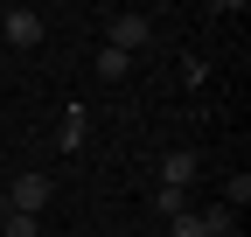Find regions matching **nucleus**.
I'll list each match as a JSON object with an SVG mask.
<instances>
[{"mask_svg": "<svg viewBox=\"0 0 251 237\" xmlns=\"http://www.w3.org/2000/svg\"><path fill=\"white\" fill-rule=\"evenodd\" d=\"M7 237H42V216H21V210H7Z\"/></svg>", "mask_w": 251, "mask_h": 237, "instance_id": "8", "label": "nucleus"}, {"mask_svg": "<svg viewBox=\"0 0 251 237\" xmlns=\"http://www.w3.org/2000/svg\"><path fill=\"white\" fill-rule=\"evenodd\" d=\"M153 210H161V216H181L188 210V189H153Z\"/></svg>", "mask_w": 251, "mask_h": 237, "instance_id": "6", "label": "nucleus"}, {"mask_svg": "<svg viewBox=\"0 0 251 237\" xmlns=\"http://www.w3.org/2000/svg\"><path fill=\"white\" fill-rule=\"evenodd\" d=\"M168 223H175V237H202V216H196V210H181V216H168Z\"/></svg>", "mask_w": 251, "mask_h": 237, "instance_id": "9", "label": "nucleus"}, {"mask_svg": "<svg viewBox=\"0 0 251 237\" xmlns=\"http://www.w3.org/2000/svg\"><path fill=\"white\" fill-rule=\"evenodd\" d=\"M188 182H196V154H188V146L161 154V189H188Z\"/></svg>", "mask_w": 251, "mask_h": 237, "instance_id": "4", "label": "nucleus"}, {"mask_svg": "<svg viewBox=\"0 0 251 237\" xmlns=\"http://www.w3.org/2000/svg\"><path fill=\"white\" fill-rule=\"evenodd\" d=\"M42 28H49V21H42L35 7H7V14H0V35H7L14 49H35V42H42Z\"/></svg>", "mask_w": 251, "mask_h": 237, "instance_id": "3", "label": "nucleus"}, {"mask_svg": "<svg viewBox=\"0 0 251 237\" xmlns=\"http://www.w3.org/2000/svg\"><path fill=\"white\" fill-rule=\"evenodd\" d=\"M56 140H63V154H77V146L91 140V118H84V105H70V112H63V133H56Z\"/></svg>", "mask_w": 251, "mask_h": 237, "instance_id": "5", "label": "nucleus"}, {"mask_svg": "<svg viewBox=\"0 0 251 237\" xmlns=\"http://www.w3.org/2000/svg\"><path fill=\"white\" fill-rule=\"evenodd\" d=\"M147 42H153V21H147V14H112V21H105V49L133 56V49H147Z\"/></svg>", "mask_w": 251, "mask_h": 237, "instance_id": "1", "label": "nucleus"}, {"mask_svg": "<svg viewBox=\"0 0 251 237\" xmlns=\"http://www.w3.org/2000/svg\"><path fill=\"white\" fill-rule=\"evenodd\" d=\"M126 63H133V56H119V49H98V77H112V84H119V77H126Z\"/></svg>", "mask_w": 251, "mask_h": 237, "instance_id": "7", "label": "nucleus"}, {"mask_svg": "<svg viewBox=\"0 0 251 237\" xmlns=\"http://www.w3.org/2000/svg\"><path fill=\"white\" fill-rule=\"evenodd\" d=\"M49 195H56V182H49V174H14L7 210H21V216H42V210H49Z\"/></svg>", "mask_w": 251, "mask_h": 237, "instance_id": "2", "label": "nucleus"}]
</instances>
